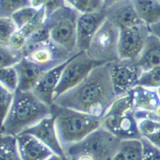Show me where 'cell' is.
<instances>
[{
	"mask_svg": "<svg viewBox=\"0 0 160 160\" xmlns=\"http://www.w3.org/2000/svg\"><path fill=\"white\" fill-rule=\"evenodd\" d=\"M138 66L142 71L160 67V39L150 35L146 46L137 60Z\"/></svg>",
	"mask_w": 160,
	"mask_h": 160,
	"instance_id": "obj_19",
	"label": "cell"
},
{
	"mask_svg": "<svg viewBox=\"0 0 160 160\" xmlns=\"http://www.w3.org/2000/svg\"><path fill=\"white\" fill-rule=\"evenodd\" d=\"M150 32H151V34L154 35L155 37L160 39V22L150 27Z\"/></svg>",
	"mask_w": 160,
	"mask_h": 160,
	"instance_id": "obj_35",
	"label": "cell"
},
{
	"mask_svg": "<svg viewBox=\"0 0 160 160\" xmlns=\"http://www.w3.org/2000/svg\"><path fill=\"white\" fill-rule=\"evenodd\" d=\"M119 29L106 19L93 37L86 54L94 61L107 64L118 60Z\"/></svg>",
	"mask_w": 160,
	"mask_h": 160,
	"instance_id": "obj_6",
	"label": "cell"
},
{
	"mask_svg": "<svg viewBox=\"0 0 160 160\" xmlns=\"http://www.w3.org/2000/svg\"><path fill=\"white\" fill-rule=\"evenodd\" d=\"M116 98L107 63L94 68L79 85L57 97L54 105L102 118Z\"/></svg>",
	"mask_w": 160,
	"mask_h": 160,
	"instance_id": "obj_1",
	"label": "cell"
},
{
	"mask_svg": "<svg viewBox=\"0 0 160 160\" xmlns=\"http://www.w3.org/2000/svg\"><path fill=\"white\" fill-rule=\"evenodd\" d=\"M120 141L121 140L114 136L112 133L103 127H100L83 141L71 145L68 148L84 150L93 154L98 160H111Z\"/></svg>",
	"mask_w": 160,
	"mask_h": 160,
	"instance_id": "obj_10",
	"label": "cell"
},
{
	"mask_svg": "<svg viewBox=\"0 0 160 160\" xmlns=\"http://www.w3.org/2000/svg\"><path fill=\"white\" fill-rule=\"evenodd\" d=\"M65 153L68 156L69 160H98L93 154L84 151V150L67 148L65 149Z\"/></svg>",
	"mask_w": 160,
	"mask_h": 160,
	"instance_id": "obj_34",
	"label": "cell"
},
{
	"mask_svg": "<svg viewBox=\"0 0 160 160\" xmlns=\"http://www.w3.org/2000/svg\"><path fill=\"white\" fill-rule=\"evenodd\" d=\"M101 127L120 140L141 139L138 121L133 111V96L129 92L119 96L101 118Z\"/></svg>",
	"mask_w": 160,
	"mask_h": 160,
	"instance_id": "obj_4",
	"label": "cell"
},
{
	"mask_svg": "<svg viewBox=\"0 0 160 160\" xmlns=\"http://www.w3.org/2000/svg\"><path fill=\"white\" fill-rule=\"evenodd\" d=\"M30 4H31V1H26V0H1L0 1V17H11L18 10Z\"/></svg>",
	"mask_w": 160,
	"mask_h": 160,
	"instance_id": "obj_29",
	"label": "cell"
},
{
	"mask_svg": "<svg viewBox=\"0 0 160 160\" xmlns=\"http://www.w3.org/2000/svg\"><path fill=\"white\" fill-rule=\"evenodd\" d=\"M15 137L20 160H47L54 154L46 145L31 134L23 132Z\"/></svg>",
	"mask_w": 160,
	"mask_h": 160,
	"instance_id": "obj_17",
	"label": "cell"
},
{
	"mask_svg": "<svg viewBox=\"0 0 160 160\" xmlns=\"http://www.w3.org/2000/svg\"><path fill=\"white\" fill-rule=\"evenodd\" d=\"M40 8H37L33 6L32 4H30L28 6L18 10L16 13H14L11 16V19L13 20L15 25H16L17 29L21 30L26 26V25L36 16V14L38 13Z\"/></svg>",
	"mask_w": 160,
	"mask_h": 160,
	"instance_id": "obj_26",
	"label": "cell"
},
{
	"mask_svg": "<svg viewBox=\"0 0 160 160\" xmlns=\"http://www.w3.org/2000/svg\"><path fill=\"white\" fill-rule=\"evenodd\" d=\"M134 7L140 21L147 27L160 22V1L154 0H136L133 1Z\"/></svg>",
	"mask_w": 160,
	"mask_h": 160,
	"instance_id": "obj_20",
	"label": "cell"
},
{
	"mask_svg": "<svg viewBox=\"0 0 160 160\" xmlns=\"http://www.w3.org/2000/svg\"><path fill=\"white\" fill-rule=\"evenodd\" d=\"M52 114V109L32 91L17 90L6 118L2 120L1 135L17 136Z\"/></svg>",
	"mask_w": 160,
	"mask_h": 160,
	"instance_id": "obj_2",
	"label": "cell"
},
{
	"mask_svg": "<svg viewBox=\"0 0 160 160\" xmlns=\"http://www.w3.org/2000/svg\"><path fill=\"white\" fill-rule=\"evenodd\" d=\"M156 92H157V95H158V97H159V99H160V88L156 89Z\"/></svg>",
	"mask_w": 160,
	"mask_h": 160,
	"instance_id": "obj_37",
	"label": "cell"
},
{
	"mask_svg": "<svg viewBox=\"0 0 160 160\" xmlns=\"http://www.w3.org/2000/svg\"><path fill=\"white\" fill-rule=\"evenodd\" d=\"M106 19L105 8L95 13L79 14L76 27L77 52L87 51L93 37Z\"/></svg>",
	"mask_w": 160,
	"mask_h": 160,
	"instance_id": "obj_13",
	"label": "cell"
},
{
	"mask_svg": "<svg viewBox=\"0 0 160 160\" xmlns=\"http://www.w3.org/2000/svg\"><path fill=\"white\" fill-rule=\"evenodd\" d=\"M131 93L133 96V111L136 119H149L160 122V99L156 89L138 85Z\"/></svg>",
	"mask_w": 160,
	"mask_h": 160,
	"instance_id": "obj_11",
	"label": "cell"
},
{
	"mask_svg": "<svg viewBox=\"0 0 160 160\" xmlns=\"http://www.w3.org/2000/svg\"><path fill=\"white\" fill-rule=\"evenodd\" d=\"M72 55L74 54H70L59 48L50 40L40 43L25 52V57L28 60L46 69H50L64 62Z\"/></svg>",
	"mask_w": 160,
	"mask_h": 160,
	"instance_id": "obj_12",
	"label": "cell"
},
{
	"mask_svg": "<svg viewBox=\"0 0 160 160\" xmlns=\"http://www.w3.org/2000/svg\"><path fill=\"white\" fill-rule=\"evenodd\" d=\"M150 35V28L144 24L119 30L118 59L137 61L146 46Z\"/></svg>",
	"mask_w": 160,
	"mask_h": 160,
	"instance_id": "obj_8",
	"label": "cell"
},
{
	"mask_svg": "<svg viewBox=\"0 0 160 160\" xmlns=\"http://www.w3.org/2000/svg\"><path fill=\"white\" fill-rule=\"evenodd\" d=\"M141 140L143 144L142 160H160V149L146 141L145 139Z\"/></svg>",
	"mask_w": 160,
	"mask_h": 160,
	"instance_id": "obj_33",
	"label": "cell"
},
{
	"mask_svg": "<svg viewBox=\"0 0 160 160\" xmlns=\"http://www.w3.org/2000/svg\"><path fill=\"white\" fill-rule=\"evenodd\" d=\"M99 65L101 64L92 60L86 52L75 53L69 58L68 63L63 70L61 79L55 92V99L76 87Z\"/></svg>",
	"mask_w": 160,
	"mask_h": 160,
	"instance_id": "obj_7",
	"label": "cell"
},
{
	"mask_svg": "<svg viewBox=\"0 0 160 160\" xmlns=\"http://www.w3.org/2000/svg\"><path fill=\"white\" fill-rule=\"evenodd\" d=\"M28 40L29 38L21 31V30H17V31L11 36V38L9 39V41L6 45L10 48L16 50V51H20L24 53V50L27 47Z\"/></svg>",
	"mask_w": 160,
	"mask_h": 160,
	"instance_id": "obj_31",
	"label": "cell"
},
{
	"mask_svg": "<svg viewBox=\"0 0 160 160\" xmlns=\"http://www.w3.org/2000/svg\"><path fill=\"white\" fill-rule=\"evenodd\" d=\"M110 78L116 96H122L131 92L138 86L142 70L136 61L116 60L109 63Z\"/></svg>",
	"mask_w": 160,
	"mask_h": 160,
	"instance_id": "obj_9",
	"label": "cell"
},
{
	"mask_svg": "<svg viewBox=\"0 0 160 160\" xmlns=\"http://www.w3.org/2000/svg\"><path fill=\"white\" fill-rule=\"evenodd\" d=\"M138 85L151 89L160 88V67L142 71L139 78Z\"/></svg>",
	"mask_w": 160,
	"mask_h": 160,
	"instance_id": "obj_28",
	"label": "cell"
},
{
	"mask_svg": "<svg viewBox=\"0 0 160 160\" xmlns=\"http://www.w3.org/2000/svg\"><path fill=\"white\" fill-rule=\"evenodd\" d=\"M54 106L56 127L64 149L79 142L89 136L95 130L101 127V118L77 110Z\"/></svg>",
	"mask_w": 160,
	"mask_h": 160,
	"instance_id": "obj_3",
	"label": "cell"
},
{
	"mask_svg": "<svg viewBox=\"0 0 160 160\" xmlns=\"http://www.w3.org/2000/svg\"><path fill=\"white\" fill-rule=\"evenodd\" d=\"M143 144L141 139L121 140L111 160H142Z\"/></svg>",
	"mask_w": 160,
	"mask_h": 160,
	"instance_id": "obj_21",
	"label": "cell"
},
{
	"mask_svg": "<svg viewBox=\"0 0 160 160\" xmlns=\"http://www.w3.org/2000/svg\"><path fill=\"white\" fill-rule=\"evenodd\" d=\"M137 121L141 139L160 149V122L149 119H139Z\"/></svg>",
	"mask_w": 160,
	"mask_h": 160,
	"instance_id": "obj_22",
	"label": "cell"
},
{
	"mask_svg": "<svg viewBox=\"0 0 160 160\" xmlns=\"http://www.w3.org/2000/svg\"><path fill=\"white\" fill-rule=\"evenodd\" d=\"M0 86L7 89L8 91L15 93L19 88V76L15 66L1 68L0 71Z\"/></svg>",
	"mask_w": 160,
	"mask_h": 160,
	"instance_id": "obj_25",
	"label": "cell"
},
{
	"mask_svg": "<svg viewBox=\"0 0 160 160\" xmlns=\"http://www.w3.org/2000/svg\"><path fill=\"white\" fill-rule=\"evenodd\" d=\"M14 94L8 91L7 89L0 86V104H1V116L2 120L6 118L7 114L11 108L13 101H14Z\"/></svg>",
	"mask_w": 160,
	"mask_h": 160,
	"instance_id": "obj_32",
	"label": "cell"
},
{
	"mask_svg": "<svg viewBox=\"0 0 160 160\" xmlns=\"http://www.w3.org/2000/svg\"><path fill=\"white\" fill-rule=\"evenodd\" d=\"M65 2L78 14H90L101 11L105 8L107 3L99 0H74V1Z\"/></svg>",
	"mask_w": 160,
	"mask_h": 160,
	"instance_id": "obj_23",
	"label": "cell"
},
{
	"mask_svg": "<svg viewBox=\"0 0 160 160\" xmlns=\"http://www.w3.org/2000/svg\"><path fill=\"white\" fill-rule=\"evenodd\" d=\"M17 30L11 17H0V44L6 45Z\"/></svg>",
	"mask_w": 160,
	"mask_h": 160,
	"instance_id": "obj_30",
	"label": "cell"
},
{
	"mask_svg": "<svg viewBox=\"0 0 160 160\" xmlns=\"http://www.w3.org/2000/svg\"><path fill=\"white\" fill-rule=\"evenodd\" d=\"M47 160H69L67 155H57L53 154L52 156H50Z\"/></svg>",
	"mask_w": 160,
	"mask_h": 160,
	"instance_id": "obj_36",
	"label": "cell"
},
{
	"mask_svg": "<svg viewBox=\"0 0 160 160\" xmlns=\"http://www.w3.org/2000/svg\"><path fill=\"white\" fill-rule=\"evenodd\" d=\"M0 53H1V68L16 66L25 57L23 52L16 51L7 45L0 44Z\"/></svg>",
	"mask_w": 160,
	"mask_h": 160,
	"instance_id": "obj_27",
	"label": "cell"
},
{
	"mask_svg": "<svg viewBox=\"0 0 160 160\" xmlns=\"http://www.w3.org/2000/svg\"><path fill=\"white\" fill-rule=\"evenodd\" d=\"M0 160H20L16 137L11 135H1L0 144Z\"/></svg>",
	"mask_w": 160,
	"mask_h": 160,
	"instance_id": "obj_24",
	"label": "cell"
},
{
	"mask_svg": "<svg viewBox=\"0 0 160 160\" xmlns=\"http://www.w3.org/2000/svg\"><path fill=\"white\" fill-rule=\"evenodd\" d=\"M68 60L69 59L65 60L64 62L56 65V66L48 69L42 75V77L40 78L37 85L32 90V92L41 101H43L50 107H52L54 105L55 92H56V89L59 85L60 79H61L63 70L65 66H66V64L68 63Z\"/></svg>",
	"mask_w": 160,
	"mask_h": 160,
	"instance_id": "obj_16",
	"label": "cell"
},
{
	"mask_svg": "<svg viewBox=\"0 0 160 160\" xmlns=\"http://www.w3.org/2000/svg\"><path fill=\"white\" fill-rule=\"evenodd\" d=\"M106 17L119 30L131 28L143 24L134 7L133 1L107 2L105 6Z\"/></svg>",
	"mask_w": 160,
	"mask_h": 160,
	"instance_id": "obj_15",
	"label": "cell"
},
{
	"mask_svg": "<svg viewBox=\"0 0 160 160\" xmlns=\"http://www.w3.org/2000/svg\"><path fill=\"white\" fill-rule=\"evenodd\" d=\"M25 132L39 139L54 154L66 155L65 149L59 139L56 122H55V117L53 114H50L47 117L40 120L38 123L27 129Z\"/></svg>",
	"mask_w": 160,
	"mask_h": 160,
	"instance_id": "obj_14",
	"label": "cell"
},
{
	"mask_svg": "<svg viewBox=\"0 0 160 160\" xmlns=\"http://www.w3.org/2000/svg\"><path fill=\"white\" fill-rule=\"evenodd\" d=\"M78 16L79 14L64 1L62 6L47 18L46 26L50 41L70 54L77 53L76 27Z\"/></svg>",
	"mask_w": 160,
	"mask_h": 160,
	"instance_id": "obj_5",
	"label": "cell"
},
{
	"mask_svg": "<svg viewBox=\"0 0 160 160\" xmlns=\"http://www.w3.org/2000/svg\"><path fill=\"white\" fill-rule=\"evenodd\" d=\"M19 76V88L21 91H32L42 75L48 69L39 66L24 57L16 66Z\"/></svg>",
	"mask_w": 160,
	"mask_h": 160,
	"instance_id": "obj_18",
	"label": "cell"
}]
</instances>
